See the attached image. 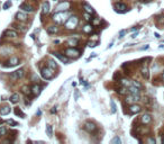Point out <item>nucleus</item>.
<instances>
[{"label": "nucleus", "instance_id": "obj_15", "mask_svg": "<svg viewBox=\"0 0 164 144\" xmlns=\"http://www.w3.org/2000/svg\"><path fill=\"white\" fill-rule=\"evenodd\" d=\"M50 13V3L46 1V2L43 3V7H42V15H46V14Z\"/></svg>", "mask_w": 164, "mask_h": 144}, {"label": "nucleus", "instance_id": "obj_7", "mask_svg": "<svg viewBox=\"0 0 164 144\" xmlns=\"http://www.w3.org/2000/svg\"><path fill=\"white\" fill-rule=\"evenodd\" d=\"M70 2L69 1H62L61 3H58L57 6H56V10L57 11H66L70 9Z\"/></svg>", "mask_w": 164, "mask_h": 144}, {"label": "nucleus", "instance_id": "obj_37", "mask_svg": "<svg viewBox=\"0 0 164 144\" xmlns=\"http://www.w3.org/2000/svg\"><path fill=\"white\" fill-rule=\"evenodd\" d=\"M6 133H7L6 127H5V126H1V127H0V135H5Z\"/></svg>", "mask_w": 164, "mask_h": 144}, {"label": "nucleus", "instance_id": "obj_36", "mask_svg": "<svg viewBox=\"0 0 164 144\" xmlns=\"http://www.w3.org/2000/svg\"><path fill=\"white\" fill-rule=\"evenodd\" d=\"M132 85L135 86V87H137V88H139V89L143 88V87H142V85H140L139 82H137V81H132Z\"/></svg>", "mask_w": 164, "mask_h": 144}, {"label": "nucleus", "instance_id": "obj_21", "mask_svg": "<svg viewBox=\"0 0 164 144\" xmlns=\"http://www.w3.org/2000/svg\"><path fill=\"white\" fill-rule=\"evenodd\" d=\"M9 100H10V102H13V104H17V102L19 101V95L18 93H14Z\"/></svg>", "mask_w": 164, "mask_h": 144}, {"label": "nucleus", "instance_id": "obj_49", "mask_svg": "<svg viewBox=\"0 0 164 144\" xmlns=\"http://www.w3.org/2000/svg\"><path fill=\"white\" fill-rule=\"evenodd\" d=\"M162 77H163V79H164V72H163V75H162Z\"/></svg>", "mask_w": 164, "mask_h": 144}, {"label": "nucleus", "instance_id": "obj_26", "mask_svg": "<svg viewBox=\"0 0 164 144\" xmlns=\"http://www.w3.org/2000/svg\"><path fill=\"white\" fill-rule=\"evenodd\" d=\"M93 29V26L92 24H87L84 27H83V32L84 33H91Z\"/></svg>", "mask_w": 164, "mask_h": 144}, {"label": "nucleus", "instance_id": "obj_18", "mask_svg": "<svg viewBox=\"0 0 164 144\" xmlns=\"http://www.w3.org/2000/svg\"><path fill=\"white\" fill-rule=\"evenodd\" d=\"M19 8H20L21 10H24V11H28V13H30V11H33V10H34L32 6L27 5V3H21Z\"/></svg>", "mask_w": 164, "mask_h": 144}, {"label": "nucleus", "instance_id": "obj_30", "mask_svg": "<svg viewBox=\"0 0 164 144\" xmlns=\"http://www.w3.org/2000/svg\"><path fill=\"white\" fill-rule=\"evenodd\" d=\"M99 42L100 41H95V40H91L90 42L88 43V45H89V47H96V46L99 44Z\"/></svg>", "mask_w": 164, "mask_h": 144}, {"label": "nucleus", "instance_id": "obj_22", "mask_svg": "<svg viewBox=\"0 0 164 144\" xmlns=\"http://www.w3.org/2000/svg\"><path fill=\"white\" fill-rule=\"evenodd\" d=\"M120 83H122V86L126 87V88L132 86V81H130L129 79H122V80H120Z\"/></svg>", "mask_w": 164, "mask_h": 144}, {"label": "nucleus", "instance_id": "obj_31", "mask_svg": "<svg viewBox=\"0 0 164 144\" xmlns=\"http://www.w3.org/2000/svg\"><path fill=\"white\" fill-rule=\"evenodd\" d=\"M122 143V140L119 139L118 136H115L114 139L111 140V144H120Z\"/></svg>", "mask_w": 164, "mask_h": 144}, {"label": "nucleus", "instance_id": "obj_40", "mask_svg": "<svg viewBox=\"0 0 164 144\" xmlns=\"http://www.w3.org/2000/svg\"><path fill=\"white\" fill-rule=\"evenodd\" d=\"M146 142H147V143H152V144H154V143H155V140L152 139V137H148V139L146 140Z\"/></svg>", "mask_w": 164, "mask_h": 144}, {"label": "nucleus", "instance_id": "obj_43", "mask_svg": "<svg viewBox=\"0 0 164 144\" xmlns=\"http://www.w3.org/2000/svg\"><path fill=\"white\" fill-rule=\"evenodd\" d=\"M84 17H85V19H87V20H91V18L89 17V15H88V13H84Z\"/></svg>", "mask_w": 164, "mask_h": 144}, {"label": "nucleus", "instance_id": "obj_17", "mask_svg": "<svg viewBox=\"0 0 164 144\" xmlns=\"http://www.w3.org/2000/svg\"><path fill=\"white\" fill-rule=\"evenodd\" d=\"M140 92V89L137 88V87H135V86H130V87H128V93H137V95H139Z\"/></svg>", "mask_w": 164, "mask_h": 144}, {"label": "nucleus", "instance_id": "obj_5", "mask_svg": "<svg viewBox=\"0 0 164 144\" xmlns=\"http://www.w3.org/2000/svg\"><path fill=\"white\" fill-rule=\"evenodd\" d=\"M65 55L68 58H78L80 55V52L78 51L77 48H73V47H70V48H66L65 50Z\"/></svg>", "mask_w": 164, "mask_h": 144}, {"label": "nucleus", "instance_id": "obj_11", "mask_svg": "<svg viewBox=\"0 0 164 144\" xmlns=\"http://www.w3.org/2000/svg\"><path fill=\"white\" fill-rule=\"evenodd\" d=\"M41 91H42V87L40 85H34L32 87V93L34 96H38L41 93Z\"/></svg>", "mask_w": 164, "mask_h": 144}, {"label": "nucleus", "instance_id": "obj_33", "mask_svg": "<svg viewBox=\"0 0 164 144\" xmlns=\"http://www.w3.org/2000/svg\"><path fill=\"white\" fill-rule=\"evenodd\" d=\"M48 67L52 68V69H55V68H56V63L53 61V60H48Z\"/></svg>", "mask_w": 164, "mask_h": 144}, {"label": "nucleus", "instance_id": "obj_38", "mask_svg": "<svg viewBox=\"0 0 164 144\" xmlns=\"http://www.w3.org/2000/svg\"><path fill=\"white\" fill-rule=\"evenodd\" d=\"M7 123H8L9 125H13V126H17V125H18V124H17L15 120H13V119H8V120H7Z\"/></svg>", "mask_w": 164, "mask_h": 144}, {"label": "nucleus", "instance_id": "obj_39", "mask_svg": "<svg viewBox=\"0 0 164 144\" xmlns=\"http://www.w3.org/2000/svg\"><path fill=\"white\" fill-rule=\"evenodd\" d=\"M77 43H78V40H70L69 41V44H70V45H72V46H74Z\"/></svg>", "mask_w": 164, "mask_h": 144}, {"label": "nucleus", "instance_id": "obj_13", "mask_svg": "<svg viewBox=\"0 0 164 144\" xmlns=\"http://www.w3.org/2000/svg\"><path fill=\"white\" fill-rule=\"evenodd\" d=\"M140 120H142V123L143 124H150L152 122V117H151V115H148V114H145L143 115L142 117H140Z\"/></svg>", "mask_w": 164, "mask_h": 144}, {"label": "nucleus", "instance_id": "obj_32", "mask_svg": "<svg viewBox=\"0 0 164 144\" xmlns=\"http://www.w3.org/2000/svg\"><path fill=\"white\" fill-rule=\"evenodd\" d=\"M11 5H13V3H11V1H10V0H8V1H6V3L3 5L2 8L5 9V10H7V9L9 8V7H11Z\"/></svg>", "mask_w": 164, "mask_h": 144}, {"label": "nucleus", "instance_id": "obj_27", "mask_svg": "<svg viewBox=\"0 0 164 144\" xmlns=\"http://www.w3.org/2000/svg\"><path fill=\"white\" fill-rule=\"evenodd\" d=\"M57 30H58V27H56V26H50L47 28L48 34H55V33H57Z\"/></svg>", "mask_w": 164, "mask_h": 144}, {"label": "nucleus", "instance_id": "obj_14", "mask_svg": "<svg viewBox=\"0 0 164 144\" xmlns=\"http://www.w3.org/2000/svg\"><path fill=\"white\" fill-rule=\"evenodd\" d=\"M54 55H55L61 62H63V63H69V58L66 55H62L61 53H55Z\"/></svg>", "mask_w": 164, "mask_h": 144}, {"label": "nucleus", "instance_id": "obj_41", "mask_svg": "<svg viewBox=\"0 0 164 144\" xmlns=\"http://www.w3.org/2000/svg\"><path fill=\"white\" fill-rule=\"evenodd\" d=\"M99 23H100L99 19H93V20H92V25H98Z\"/></svg>", "mask_w": 164, "mask_h": 144}, {"label": "nucleus", "instance_id": "obj_46", "mask_svg": "<svg viewBox=\"0 0 164 144\" xmlns=\"http://www.w3.org/2000/svg\"><path fill=\"white\" fill-rule=\"evenodd\" d=\"M51 113H52V114H54V113H56V108H55V107H54L53 109H51Z\"/></svg>", "mask_w": 164, "mask_h": 144}, {"label": "nucleus", "instance_id": "obj_44", "mask_svg": "<svg viewBox=\"0 0 164 144\" xmlns=\"http://www.w3.org/2000/svg\"><path fill=\"white\" fill-rule=\"evenodd\" d=\"M80 83H81V85H82V83H83V85H84V86H88V83L85 82L84 80H82V79H81V80H80Z\"/></svg>", "mask_w": 164, "mask_h": 144}, {"label": "nucleus", "instance_id": "obj_4", "mask_svg": "<svg viewBox=\"0 0 164 144\" xmlns=\"http://www.w3.org/2000/svg\"><path fill=\"white\" fill-rule=\"evenodd\" d=\"M140 100V97L139 95H137V93H129L127 96V98H126V102L127 104H135V102L139 101Z\"/></svg>", "mask_w": 164, "mask_h": 144}, {"label": "nucleus", "instance_id": "obj_9", "mask_svg": "<svg viewBox=\"0 0 164 144\" xmlns=\"http://www.w3.org/2000/svg\"><path fill=\"white\" fill-rule=\"evenodd\" d=\"M142 110V107L139 105H135V104H132L129 107V113L130 114H138V113Z\"/></svg>", "mask_w": 164, "mask_h": 144}, {"label": "nucleus", "instance_id": "obj_29", "mask_svg": "<svg viewBox=\"0 0 164 144\" xmlns=\"http://www.w3.org/2000/svg\"><path fill=\"white\" fill-rule=\"evenodd\" d=\"M46 134L48 135V137L53 136V130H52V126L51 125H46Z\"/></svg>", "mask_w": 164, "mask_h": 144}, {"label": "nucleus", "instance_id": "obj_34", "mask_svg": "<svg viewBox=\"0 0 164 144\" xmlns=\"http://www.w3.org/2000/svg\"><path fill=\"white\" fill-rule=\"evenodd\" d=\"M110 104H111V112L116 113V104H115V101L114 100H110Z\"/></svg>", "mask_w": 164, "mask_h": 144}, {"label": "nucleus", "instance_id": "obj_19", "mask_svg": "<svg viewBox=\"0 0 164 144\" xmlns=\"http://www.w3.org/2000/svg\"><path fill=\"white\" fill-rule=\"evenodd\" d=\"M21 92L24 93V95H30L32 93V88H29L28 86H23L21 87Z\"/></svg>", "mask_w": 164, "mask_h": 144}, {"label": "nucleus", "instance_id": "obj_24", "mask_svg": "<svg viewBox=\"0 0 164 144\" xmlns=\"http://www.w3.org/2000/svg\"><path fill=\"white\" fill-rule=\"evenodd\" d=\"M18 63H19V59H18V58H11V59L9 60V65H10V67L17 65Z\"/></svg>", "mask_w": 164, "mask_h": 144}, {"label": "nucleus", "instance_id": "obj_28", "mask_svg": "<svg viewBox=\"0 0 164 144\" xmlns=\"http://www.w3.org/2000/svg\"><path fill=\"white\" fill-rule=\"evenodd\" d=\"M117 92H118L119 95H127L128 90H127V88H126V87H124V86H123L122 88H119L118 90H117Z\"/></svg>", "mask_w": 164, "mask_h": 144}, {"label": "nucleus", "instance_id": "obj_47", "mask_svg": "<svg viewBox=\"0 0 164 144\" xmlns=\"http://www.w3.org/2000/svg\"><path fill=\"white\" fill-rule=\"evenodd\" d=\"M137 35H138V32H136V34H133V35H132V37H133V38H135L136 36H137Z\"/></svg>", "mask_w": 164, "mask_h": 144}, {"label": "nucleus", "instance_id": "obj_35", "mask_svg": "<svg viewBox=\"0 0 164 144\" xmlns=\"http://www.w3.org/2000/svg\"><path fill=\"white\" fill-rule=\"evenodd\" d=\"M15 113H16V115H20V116H21L23 118L25 117V114H24L23 112H21V110H19L18 108H16V109H15Z\"/></svg>", "mask_w": 164, "mask_h": 144}, {"label": "nucleus", "instance_id": "obj_12", "mask_svg": "<svg viewBox=\"0 0 164 144\" xmlns=\"http://www.w3.org/2000/svg\"><path fill=\"white\" fill-rule=\"evenodd\" d=\"M5 36L6 37H9V38H15L18 36V33L15 32V30L9 29V30H6L5 32Z\"/></svg>", "mask_w": 164, "mask_h": 144}, {"label": "nucleus", "instance_id": "obj_42", "mask_svg": "<svg viewBox=\"0 0 164 144\" xmlns=\"http://www.w3.org/2000/svg\"><path fill=\"white\" fill-rule=\"evenodd\" d=\"M126 34V30H122V32L119 33V37L122 38V37H124V35Z\"/></svg>", "mask_w": 164, "mask_h": 144}, {"label": "nucleus", "instance_id": "obj_16", "mask_svg": "<svg viewBox=\"0 0 164 144\" xmlns=\"http://www.w3.org/2000/svg\"><path fill=\"white\" fill-rule=\"evenodd\" d=\"M16 17H17V19H18V20H20V21H25V20H27V18H28L26 14H25V13H21V11L17 13Z\"/></svg>", "mask_w": 164, "mask_h": 144}, {"label": "nucleus", "instance_id": "obj_25", "mask_svg": "<svg viewBox=\"0 0 164 144\" xmlns=\"http://www.w3.org/2000/svg\"><path fill=\"white\" fill-rule=\"evenodd\" d=\"M140 72H142V75H143L145 79H148V68L147 67H143L142 70H140Z\"/></svg>", "mask_w": 164, "mask_h": 144}, {"label": "nucleus", "instance_id": "obj_20", "mask_svg": "<svg viewBox=\"0 0 164 144\" xmlns=\"http://www.w3.org/2000/svg\"><path fill=\"white\" fill-rule=\"evenodd\" d=\"M9 113H10V107H9V106H5V107H2V108L0 109V114L2 115V116L8 115Z\"/></svg>", "mask_w": 164, "mask_h": 144}, {"label": "nucleus", "instance_id": "obj_3", "mask_svg": "<svg viewBox=\"0 0 164 144\" xmlns=\"http://www.w3.org/2000/svg\"><path fill=\"white\" fill-rule=\"evenodd\" d=\"M41 74H42L43 79H45V80H50L52 78L54 77V69L52 68L47 67V68H43L41 70Z\"/></svg>", "mask_w": 164, "mask_h": 144}, {"label": "nucleus", "instance_id": "obj_50", "mask_svg": "<svg viewBox=\"0 0 164 144\" xmlns=\"http://www.w3.org/2000/svg\"><path fill=\"white\" fill-rule=\"evenodd\" d=\"M54 1H55V0H54Z\"/></svg>", "mask_w": 164, "mask_h": 144}, {"label": "nucleus", "instance_id": "obj_2", "mask_svg": "<svg viewBox=\"0 0 164 144\" xmlns=\"http://www.w3.org/2000/svg\"><path fill=\"white\" fill-rule=\"evenodd\" d=\"M69 18V14L66 11H57L56 14L53 15V20L56 21V23H64V20Z\"/></svg>", "mask_w": 164, "mask_h": 144}, {"label": "nucleus", "instance_id": "obj_1", "mask_svg": "<svg viewBox=\"0 0 164 144\" xmlns=\"http://www.w3.org/2000/svg\"><path fill=\"white\" fill-rule=\"evenodd\" d=\"M78 24H79V19H78V17L70 16L69 18L66 19L65 24H64V27H65L66 29H74V28L78 26Z\"/></svg>", "mask_w": 164, "mask_h": 144}, {"label": "nucleus", "instance_id": "obj_45", "mask_svg": "<svg viewBox=\"0 0 164 144\" xmlns=\"http://www.w3.org/2000/svg\"><path fill=\"white\" fill-rule=\"evenodd\" d=\"M78 98H79V91L75 90V99H78Z\"/></svg>", "mask_w": 164, "mask_h": 144}, {"label": "nucleus", "instance_id": "obj_8", "mask_svg": "<svg viewBox=\"0 0 164 144\" xmlns=\"http://www.w3.org/2000/svg\"><path fill=\"white\" fill-rule=\"evenodd\" d=\"M84 130L87 132H89V133H92V132H95L96 130H97V126H96L95 123H91V122H87V123L84 124Z\"/></svg>", "mask_w": 164, "mask_h": 144}, {"label": "nucleus", "instance_id": "obj_23", "mask_svg": "<svg viewBox=\"0 0 164 144\" xmlns=\"http://www.w3.org/2000/svg\"><path fill=\"white\" fill-rule=\"evenodd\" d=\"M83 7H84L85 11H87L88 14H90V15H92V14H95V10H93V8L91 7L90 5H88V3H84L83 5Z\"/></svg>", "mask_w": 164, "mask_h": 144}, {"label": "nucleus", "instance_id": "obj_6", "mask_svg": "<svg viewBox=\"0 0 164 144\" xmlns=\"http://www.w3.org/2000/svg\"><path fill=\"white\" fill-rule=\"evenodd\" d=\"M24 74H25L24 69H19V70H17V71L13 72L10 74V78L13 80H18V79H21V78L24 77Z\"/></svg>", "mask_w": 164, "mask_h": 144}, {"label": "nucleus", "instance_id": "obj_10", "mask_svg": "<svg viewBox=\"0 0 164 144\" xmlns=\"http://www.w3.org/2000/svg\"><path fill=\"white\" fill-rule=\"evenodd\" d=\"M115 8H116V11H120V13H124V11L127 10V6L125 5V3H116L115 5Z\"/></svg>", "mask_w": 164, "mask_h": 144}, {"label": "nucleus", "instance_id": "obj_48", "mask_svg": "<svg viewBox=\"0 0 164 144\" xmlns=\"http://www.w3.org/2000/svg\"><path fill=\"white\" fill-rule=\"evenodd\" d=\"M162 143H164V139H162Z\"/></svg>", "mask_w": 164, "mask_h": 144}]
</instances>
